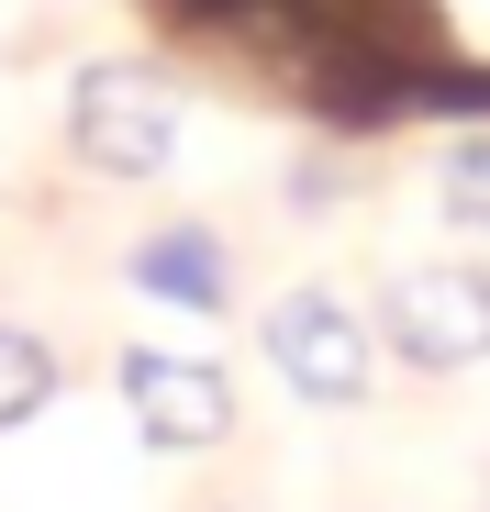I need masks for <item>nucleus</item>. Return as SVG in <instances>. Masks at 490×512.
<instances>
[{
    "mask_svg": "<svg viewBox=\"0 0 490 512\" xmlns=\"http://www.w3.org/2000/svg\"><path fill=\"white\" fill-rule=\"evenodd\" d=\"M379 334H390V357L401 368H468L490 357V268H457V256H435V268H401L390 301H379Z\"/></svg>",
    "mask_w": 490,
    "mask_h": 512,
    "instance_id": "obj_1",
    "label": "nucleus"
},
{
    "mask_svg": "<svg viewBox=\"0 0 490 512\" xmlns=\"http://www.w3.org/2000/svg\"><path fill=\"white\" fill-rule=\"evenodd\" d=\"M67 145L78 167H101V179H156V167L179 156V101L156 90L145 67H90L67 101Z\"/></svg>",
    "mask_w": 490,
    "mask_h": 512,
    "instance_id": "obj_2",
    "label": "nucleus"
},
{
    "mask_svg": "<svg viewBox=\"0 0 490 512\" xmlns=\"http://www.w3.org/2000/svg\"><path fill=\"white\" fill-rule=\"evenodd\" d=\"M257 346H268V368H279L301 401H368V379H379L368 323H357L335 290H279L268 323H257Z\"/></svg>",
    "mask_w": 490,
    "mask_h": 512,
    "instance_id": "obj_3",
    "label": "nucleus"
},
{
    "mask_svg": "<svg viewBox=\"0 0 490 512\" xmlns=\"http://www.w3.org/2000/svg\"><path fill=\"white\" fill-rule=\"evenodd\" d=\"M112 379H123V401H134V423H145V446H223V435H234V390H223V368H201V357L123 346Z\"/></svg>",
    "mask_w": 490,
    "mask_h": 512,
    "instance_id": "obj_4",
    "label": "nucleus"
},
{
    "mask_svg": "<svg viewBox=\"0 0 490 512\" xmlns=\"http://www.w3.org/2000/svg\"><path fill=\"white\" fill-rule=\"evenodd\" d=\"M134 290L168 301V312H223V301H234V268H223V245H212L201 223H168V234L134 245Z\"/></svg>",
    "mask_w": 490,
    "mask_h": 512,
    "instance_id": "obj_5",
    "label": "nucleus"
},
{
    "mask_svg": "<svg viewBox=\"0 0 490 512\" xmlns=\"http://www.w3.org/2000/svg\"><path fill=\"white\" fill-rule=\"evenodd\" d=\"M45 390H56V357L34 346L23 323H0V423H34V412H45Z\"/></svg>",
    "mask_w": 490,
    "mask_h": 512,
    "instance_id": "obj_6",
    "label": "nucleus"
},
{
    "mask_svg": "<svg viewBox=\"0 0 490 512\" xmlns=\"http://www.w3.org/2000/svg\"><path fill=\"white\" fill-rule=\"evenodd\" d=\"M446 212H457L468 234H490V134L446 156Z\"/></svg>",
    "mask_w": 490,
    "mask_h": 512,
    "instance_id": "obj_7",
    "label": "nucleus"
}]
</instances>
